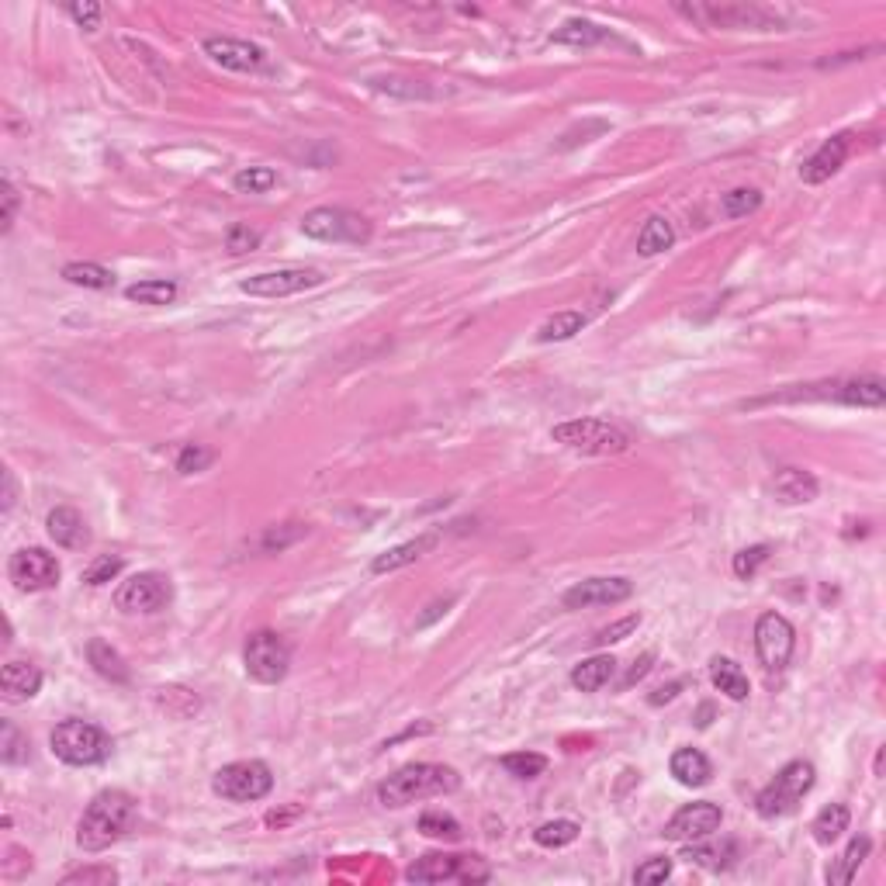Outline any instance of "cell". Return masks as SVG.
Instances as JSON below:
<instances>
[{
	"instance_id": "4",
	"label": "cell",
	"mask_w": 886,
	"mask_h": 886,
	"mask_svg": "<svg viewBox=\"0 0 886 886\" xmlns=\"http://www.w3.org/2000/svg\"><path fill=\"white\" fill-rule=\"evenodd\" d=\"M52 752L66 765H101L111 755V738L90 720H63L52 731Z\"/></svg>"
},
{
	"instance_id": "17",
	"label": "cell",
	"mask_w": 886,
	"mask_h": 886,
	"mask_svg": "<svg viewBox=\"0 0 886 886\" xmlns=\"http://www.w3.org/2000/svg\"><path fill=\"white\" fill-rule=\"evenodd\" d=\"M205 52L212 56V63L225 66L236 73H260L267 70V52L253 42L243 39H205Z\"/></svg>"
},
{
	"instance_id": "13",
	"label": "cell",
	"mask_w": 886,
	"mask_h": 886,
	"mask_svg": "<svg viewBox=\"0 0 886 886\" xmlns=\"http://www.w3.org/2000/svg\"><path fill=\"white\" fill-rule=\"evenodd\" d=\"M7 578L18 585L21 592H42L59 582V561L42 547H21L7 561Z\"/></svg>"
},
{
	"instance_id": "8",
	"label": "cell",
	"mask_w": 886,
	"mask_h": 886,
	"mask_svg": "<svg viewBox=\"0 0 886 886\" xmlns=\"http://www.w3.org/2000/svg\"><path fill=\"white\" fill-rule=\"evenodd\" d=\"M371 232L374 225L360 212H350V208H312L302 219V236L319 239V243L364 246L371 239Z\"/></svg>"
},
{
	"instance_id": "16",
	"label": "cell",
	"mask_w": 886,
	"mask_h": 886,
	"mask_svg": "<svg viewBox=\"0 0 886 886\" xmlns=\"http://www.w3.org/2000/svg\"><path fill=\"white\" fill-rule=\"evenodd\" d=\"M630 596H634L630 578H585L561 596V603L565 610H589V606H617Z\"/></svg>"
},
{
	"instance_id": "54",
	"label": "cell",
	"mask_w": 886,
	"mask_h": 886,
	"mask_svg": "<svg viewBox=\"0 0 886 886\" xmlns=\"http://www.w3.org/2000/svg\"><path fill=\"white\" fill-rule=\"evenodd\" d=\"M679 689H682V682H672V686H668V689H658V693H655V696H651V703H655V707H658V703L672 700V696H675V693H679Z\"/></svg>"
},
{
	"instance_id": "31",
	"label": "cell",
	"mask_w": 886,
	"mask_h": 886,
	"mask_svg": "<svg viewBox=\"0 0 886 886\" xmlns=\"http://www.w3.org/2000/svg\"><path fill=\"white\" fill-rule=\"evenodd\" d=\"M603 39H606L603 28L592 25V21H582V18L565 21V25H561L558 32L551 35V42H558V45H572V49H592V45H599Z\"/></svg>"
},
{
	"instance_id": "11",
	"label": "cell",
	"mask_w": 886,
	"mask_h": 886,
	"mask_svg": "<svg viewBox=\"0 0 886 886\" xmlns=\"http://www.w3.org/2000/svg\"><path fill=\"white\" fill-rule=\"evenodd\" d=\"M322 281H326V274L315 267H277L239 281V291L250 298H288L298 295V291L319 288Z\"/></svg>"
},
{
	"instance_id": "7",
	"label": "cell",
	"mask_w": 886,
	"mask_h": 886,
	"mask_svg": "<svg viewBox=\"0 0 886 886\" xmlns=\"http://www.w3.org/2000/svg\"><path fill=\"white\" fill-rule=\"evenodd\" d=\"M243 665L246 675L260 686H277L291 668V648L277 630H257L246 637L243 648Z\"/></svg>"
},
{
	"instance_id": "40",
	"label": "cell",
	"mask_w": 886,
	"mask_h": 886,
	"mask_svg": "<svg viewBox=\"0 0 886 886\" xmlns=\"http://www.w3.org/2000/svg\"><path fill=\"white\" fill-rule=\"evenodd\" d=\"M274 184H277V174L270 167H246L232 177V187H236L239 194H264Z\"/></svg>"
},
{
	"instance_id": "9",
	"label": "cell",
	"mask_w": 886,
	"mask_h": 886,
	"mask_svg": "<svg viewBox=\"0 0 886 886\" xmlns=\"http://www.w3.org/2000/svg\"><path fill=\"white\" fill-rule=\"evenodd\" d=\"M409 876L412 883H447V880H461V883H485L488 876V866L478 855H443V852H433V855H423L419 862H412L409 866Z\"/></svg>"
},
{
	"instance_id": "34",
	"label": "cell",
	"mask_w": 886,
	"mask_h": 886,
	"mask_svg": "<svg viewBox=\"0 0 886 886\" xmlns=\"http://www.w3.org/2000/svg\"><path fill=\"white\" fill-rule=\"evenodd\" d=\"M125 298L139 305H170L177 298V284L174 281H139L125 288Z\"/></svg>"
},
{
	"instance_id": "24",
	"label": "cell",
	"mask_w": 886,
	"mask_h": 886,
	"mask_svg": "<svg viewBox=\"0 0 886 886\" xmlns=\"http://www.w3.org/2000/svg\"><path fill=\"white\" fill-rule=\"evenodd\" d=\"M437 547V537L433 533H426V537H416V540H405V544L392 547V551L378 554V558L371 561V572L374 575H385V572H395V568H405L412 565V561H419L426 551H433Z\"/></svg>"
},
{
	"instance_id": "30",
	"label": "cell",
	"mask_w": 886,
	"mask_h": 886,
	"mask_svg": "<svg viewBox=\"0 0 886 886\" xmlns=\"http://www.w3.org/2000/svg\"><path fill=\"white\" fill-rule=\"evenodd\" d=\"M672 243H675V229L662 215H651V219L644 222V229L637 232V253H641V257H658V253H665Z\"/></svg>"
},
{
	"instance_id": "5",
	"label": "cell",
	"mask_w": 886,
	"mask_h": 886,
	"mask_svg": "<svg viewBox=\"0 0 886 886\" xmlns=\"http://www.w3.org/2000/svg\"><path fill=\"white\" fill-rule=\"evenodd\" d=\"M554 443L561 447L582 450V454H623L630 447V433L620 430V426L606 423V419H568V423H558L551 430Z\"/></svg>"
},
{
	"instance_id": "15",
	"label": "cell",
	"mask_w": 886,
	"mask_h": 886,
	"mask_svg": "<svg viewBox=\"0 0 886 886\" xmlns=\"http://www.w3.org/2000/svg\"><path fill=\"white\" fill-rule=\"evenodd\" d=\"M720 824H724V810H720L717 803L700 800V803H686V807L665 824L662 835L668 842H696V838H710Z\"/></svg>"
},
{
	"instance_id": "37",
	"label": "cell",
	"mask_w": 886,
	"mask_h": 886,
	"mask_svg": "<svg viewBox=\"0 0 886 886\" xmlns=\"http://www.w3.org/2000/svg\"><path fill=\"white\" fill-rule=\"evenodd\" d=\"M419 831H423L426 838H443V842H461V824L454 821L450 814H443V810H426L423 817H419Z\"/></svg>"
},
{
	"instance_id": "53",
	"label": "cell",
	"mask_w": 886,
	"mask_h": 886,
	"mask_svg": "<svg viewBox=\"0 0 886 886\" xmlns=\"http://www.w3.org/2000/svg\"><path fill=\"white\" fill-rule=\"evenodd\" d=\"M14 499H18V485H14V471H4V513L14 509Z\"/></svg>"
},
{
	"instance_id": "25",
	"label": "cell",
	"mask_w": 886,
	"mask_h": 886,
	"mask_svg": "<svg viewBox=\"0 0 886 886\" xmlns=\"http://www.w3.org/2000/svg\"><path fill=\"white\" fill-rule=\"evenodd\" d=\"M613 672H617L613 655H592L572 668V686L578 693H599V689L613 679Z\"/></svg>"
},
{
	"instance_id": "28",
	"label": "cell",
	"mask_w": 886,
	"mask_h": 886,
	"mask_svg": "<svg viewBox=\"0 0 886 886\" xmlns=\"http://www.w3.org/2000/svg\"><path fill=\"white\" fill-rule=\"evenodd\" d=\"M869 852H873V842H869L866 835L852 838V842H848V848L842 852V859H838L835 866L828 869V883H831V886H845V883H852V876L859 873V866L869 859Z\"/></svg>"
},
{
	"instance_id": "35",
	"label": "cell",
	"mask_w": 886,
	"mask_h": 886,
	"mask_svg": "<svg viewBox=\"0 0 886 886\" xmlns=\"http://www.w3.org/2000/svg\"><path fill=\"white\" fill-rule=\"evenodd\" d=\"M156 703H160V707L167 710L170 717H177V720L191 717V713H198V707H201L198 696H194L191 689H184V686H163V689H156Z\"/></svg>"
},
{
	"instance_id": "33",
	"label": "cell",
	"mask_w": 886,
	"mask_h": 886,
	"mask_svg": "<svg viewBox=\"0 0 886 886\" xmlns=\"http://www.w3.org/2000/svg\"><path fill=\"white\" fill-rule=\"evenodd\" d=\"M585 326V315L582 312H558L537 329V340L540 343H561V340H572L575 333H582Z\"/></svg>"
},
{
	"instance_id": "18",
	"label": "cell",
	"mask_w": 886,
	"mask_h": 886,
	"mask_svg": "<svg viewBox=\"0 0 886 886\" xmlns=\"http://www.w3.org/2000/svg\"><path fill=\"white\" fill-rule=\"evenodd\" d=\"M845 160H848V135H831L800 167V180L803 184H824V180H831L845 167Z\"/></svg>"
},
{
	"instance_id": "26",
	"label": "cell",
	"mask_w": 886,
	"mask_h": 886,
	"mask_svg": "<svg viewBox=\"0 0 886 886\" xmlns=\"http://www.w3.org/2000/svg\"><path fill=\"white\" fill-rule=\"evenodd\" d=\"M710 679H713V686H717L720 693H724L727 700H734V703H745L748 693H752V686H748V675L741 672V665L731 662V658H713V662H710Z\"/></svg>"
},
{
	"instance_id": "41",
	"label": "cell",
	"mask_w": 886,
	"mask_h": 886,
	"mask_svg": "<svg viewBox=\"0 0 886 886\" xmlns=\"http://www.w3.org/2000/svg\"><path fill=\"white\" fill-rule=\"evenodd\" d=\"M0 734H4V741H0V758H4L7 765L28 762V738L11 724V720H4V724H0Z\"/></svg>"
},
{
	"instance_id": "21",
	"label": "cell",
	"mask_w": 886,
	"mask_h": 886,
	"mask_svg": "<svg viewBox=\"0 0 886 886\" xmlns=\"http://www.w3.org/2000/svg\"><path fill=\"white\" fill-rule=\"evenodd\" d=\"M772 492L783 506H803V502H814L821 485L810 471L803 468H783L776 478H772Z\"/></svg>"
},
{
	"instance_id": "39",
	"label": "cell",
	"mask_w": 886,
	"mask_h": 886,
	"mask_svg": "<svg viewBox=\"0 0 886 886\" xmlns=\"http://www.w3.org/2000/svg\"><path fill=\"white\" fill-rule=\"evenodd\" d=\"M502 769L516 779H537L547 772V758L537 752H513V755H502Z\"/></svg>"
},
{
	"instance_id": "45",
	"label": "cell",
	"mask_w": 886,
	"mask_h": 886,
	"mask_svg": "<svg viewBox=\"0 0 886 886\" xmlns=\"http://www.w3.org/2000/svg\"><path fill=\"white\" fill-rule=\"evenodd\" d=\"M208 464H212V450L198 447V443H187V447L180 450V457H177V471H180V475H194V471H205Z\"/></svg>"
},
{
	"instance_id": "29",
	"label": "cell",
	"mask_w": 886,
	"mask_h": 886,
	"mask_svg": "<svg viewBox=\"0 0 886 886\" xmlns=\"http://www.w3.org/2000/svg\"><path fill=\"white\" fill-rule=\"evenodd\" d=\"M848 821H852V814H848L845 803H831V807H824L821 814L814 817V824H810V831H814V842L817 845H835L838 838L848 831Z\"/></svg>"
},
{
	"instance_id": "42",
	"label": "cell",
	"mask_w": 886,
	"mask_h": 886,
	"mask_svg": "<svg viewBox=\"0 0 886 886\" xmlns=\"http://www.w3.org/2000/svg\"><path fill=\"white\" fill-rule=\"evenodd\" d=\"M765 561H769V544H755V547H745V551L734 554L731 568L738 578H752Z\"/></svg>"
},
{
	"instance_id": "44",
	"label": "cell",
	"mask_w": 886,
	"mask_h": 886,
	"mask_svg": "<svg viewBox=\"0 0 886 886\" xmlns=\"http://www.w3.org/2000/svg\"><path fill=\"white\" fill-rule=\"evenodd\" d=\"M118 572H122V558H118V554H101V558H94L84 568V582L87 585H104V582H111Z\"/></svg>"
},
{
	"instance_id": "1",
	"label": "cell",
	"mask_w": 886,
	"mask_h": 886,
	"mask_svg": "<svg viewBox=\"0 0 886 886\" xmlns=\"http://www.w3.org/2000/svg\"><path fill=\"white\" fill-rule=\"evenodd\" d=\"M139 803L125 790H101L87 803L84 817L77 824V845L84 852H104L135 828Z\"/></svg>"
},
{
	"instance_id": "6",
	"label": "cell",
	"mask_w": 886,
	"mask_h": 886,
	"mask_svg": "<svg viewBox=\"0 0 886 886\" xmlns=\"http://www.w3.org/2000/svg\"><path fill=\"white\" fill-rule=\"evenodd\" d=\"M215 797L232 800V803H253L264 800L274 790V772L260 758H246V762H229L215 772L212 779Z\"/></svg>"
},
{
	"instance_id": "3",
	"label": "cell",
	"mask_w": 886,
	"mask_h": 886,
	"mask_svg": "<svg viewBox=\"0 0 886 886\" xmlns=\"http://www.w3.org/2000/svg\"><path fill=\"white\" fill-rule=\"evenodd\" d=\"M814 779H817V772H814V765H810V762H803V758H797V762H786L783 769L776 772V779H772V783L755 797L758 817H765V821H776V817L793 814V810L803 803V797L814 790Z\"/></svg>"
},
{
	"instance_id": "47",
	"label": "cell",
	"mask_w": 886,
	"mask_h": 886,
	"mask_svg": "<svg viewBox=\"0 0 886 886\" xmlns=\"http://www.w3.org/2000/svg\"><path fill=\"white\" fill-rule=\"evenodd\" d=\"M637 623H641V617H637V613H630V617H623V620H617V623H610V627H603L596 637H592V641H596V648H603V644H617V641H623V637H627V634H634Z\"/></svg>"
},
{
	"instance_id": "43",
	"label": "cell",
	"mask_w": 886,
	"mask_h": 886,
	"mask_svg": "<svg viewBox=\"0 0 886 886\" xmlns=\"http://www.w3.org/2000/svg\"><path fill=\"white\" fill-rule=\"evenodd\" d=\"M260 246V232L250 229V225H229V232H225V250L232 253V257H243V253L257 250Z\"/></svg>"
},
{
	"instance_id": "12",
	"label": "cell",
	"mask_w": 886,
	"mask_h": 886,
	"mask_svg": "<svg viewBox=\"0 0 886 886\" xmlns=\"http://www.w3.org/2000/svg\"><path fill=\"white\" fill-rule=\"evenodd\" d=\"M793 648H797V630H793V623L786 620L783 613H762L755 623L758 662L769 668V672H779V668L790 665Z\"/></svg>"
},
{
	"instance_id": "19",
	"label": "cell",
	"mask_w": 886,
	"mask_h": 886,
	"mask_svg": "<svg viewBox=\"0 0 886 886\" xmlns=\"http://www.w3.org/2000/svg\"><path fill=\"white\" fill-rule=\"evenodd\" d=\"M45 530H49V537L56 540L59 547H66V551H80V547L90 544V530L84 516L70 506L52 509V513L45 516Z\"/></svg>"
},
{
	"instance_id": "38",
	"label": "cell",
	"mask_w": 886,
	"mask_h": 886,
	"mask_svg": "<svg viewBox=\"0 0 886 886\" xmlns=\"http://www.w3.org/2000/svg\"><path fill=\"white\" fill-rule=\"evenodd\" d=\"M578 831H582V828H578L575 821H547V824H540V828L533 831V842L544 845V848H565V845L575 842Z\"/></svg>"
},
{
	"instance_id": "51",
	"label": "cell",
	"mask_w": 886,
	"mask_h": 886,
	"mask_svg": "<svg viewBox=\"0 0 886 886\" xmlns=\"http://www.w3.org/2000/svg\"><path fill=\"white\" fill-rule=\"evenodd\" d=\"M305 530H309V527H302V523H298V527L291 530V533L270 530L267 537H264V551H270V554H274V551H284V547H288V544H295L298 537H305Z\"/></svg>"
},
{
	"instance_id": "2",
	"label": "cell",
	"mask_w": 886,
	"mask_h": 886,
	"mask_svg": "<svg viewBox=\"0 0 886 886\" xmlns=\"http://www.w3.org/2000/svg\"><path fill=\"white\" fill-rule=\"evenodd\" d=\"M461 786V776L450 765H437V762H412L402 765L399 772L385 779L378 786V800L385 807H409L416 800H430V797H443V793H454Z\"/></svg>"
},
{
	"instance_id": "10",
	"label": "cell",
	"mask_w": 886,
	"mask_h": 886,
	"mask_svg": "<svg viewBox=\"0 0 886 886\" xmlns=\"http://www.w3.org/2000/svg\"><path fill=\"white\" fill-rule=\"evenodd\" d=\"M174 603V582L163 572H139L125 578L115 592V606L122 613H160Z\"/></svg>"
},
{
	"instance_id": "22",
	"label": "cell",
	"mask_w": 886,
	"mask_h": 886,
	"mask_svg": "<svg viewBox=\"0 0 886 886\" xmlns=\"http://www.w3.org/2000/svg\"><path fill=\"white\" fill-rule=\"evenodd\" d=\"M668 772L675 776V783L693 786V790L696 786H707L713 779V765L700 748H679V752L672 755V762H668Z\"/></svg>"
},
{
	"instance_id": "32",
	"label": "cell",
	"mask_w": 886,
	"mask_h": 886,
	"mask_svg": "<svg viewBox=\"0 0 886 886\" xmlns=\"http://www.w3.org/2000/svg\"><path fill=\"white\" fill-rule=\"evenodd\" d=\"M63 277L77 288H90V291H108L115 288V274L101 264H66Z\"/></svg>"
},
{
	"instance_id": "36",
	"label": "cell",
	"mask_w": 886,
	"mask_h": 886,
	"mask_svg": "<svg viewBox=\"0 0 886 886\" xmlns=\"http://www.w3.org/2000/svg\"><path fill=\"white\" fill-rule=\"evenodd\" d=\"M758 205H762V194H758L755 187H734V191H727L724 198H720V212H724L727 219H745V215L758 212Z\"/></svg>"
},
{
	"instance_id": "50",
	"label": "cell",
	"mask_w": 886,
	"mask_h": 886,
	"mask_svg": "<svg viewBox=\"0 0 886 886\" xmlns=\"http://www.w3.org/2000/svg\"><path fill=\"white\" fill-rule=\"evenodd\" d=\"M115 880H118L115 869L104 866V869H77V873H70L63 883L70 886V883H115Z\"/></svg>"
},
{
	"instance_id": "48",
	"label": "cell",
	"mask_w": 886,
	"mask_h": 886,
	"mask_svg": "<svg viewBox=\"0 0 886 886\" xmlns=\"http://www.w3.org/2000/svg\"><path fill=\"white\" fill-rule=\"evenodd\" d=\"M0 205H4V215H0V229L11 232L14 219H18V187L11 184V177L0 180Z\"/></svg>"
},
{
	"instance_id": "46",
	"label": "cell",
	"mask_w": 886,
	"mask_h": 886,
	"mask_svg": "<svg viewBox=\"0 0 886 886\" xmlns=\"http://www.w3.org/2000/svg\"><path fill=\"white\" fill-rule=\"evenodd\" d=\"M668 876H672V859H648L644 862V866H637V873H634V883H641V886H651V883H665Z\"/></svg>"
},
{
	"instance_id": "20",
	"label": "cell",
	"mask_w": 886,
	"mask_h": 886,
	"mask_svg": "<svg viewBox=\"0 0 886 886\" xmlns=\"http://www.w3.org/2000/svg\"><path fill=\"white\" fill-rule=\"evenodd\" d=\"M42 689V672L32 662H7L0 672V696L7 703H28Z\"/></svg>"
},
{
	"instance_id": "52",
	"label": "cell",
	"mask_w": 886,
	"mask_h": 886,
	"mask_svg": "<svg viewBox=\"0 0 886 886\" xmlns=\"http://www.w3.org/2000/svg\"><path fill=\"white\" fill-rule=\"evenodd\" d=\"M651 665H655V651H648V655H641V658H637L634 668H630V672L623 675V682H620V686H623V689H630V686H634V682H641L644 675L651 672Z\"/></svg>"
},
{
	"instance_id": "49",
	"label": "cell",
	"mask_w": 886,
	"mask_h": 886,
	"mask_svg": "<svg viewBox=\"0 0 886 886\" xmlns=\"http://www.w3.org/2000/svg\"><path fill=\"white\" fill-rule=\"evenodd\" d=\"M66 14H70L80 28H87V32L101 28V7H97L94 0H84V4H80V0H77V4H66Z\"/></svg>"
},
{
	"instance_id": "23",
	"label": "cell",
	"mask_w": 886,
	"mask_h": 886,
	"mask_svg": "<svg viewBox=\"0 0 886 886\" xmlns=\"http://www.w3.org/2000/svg\"><path fill=\"white\" fill-rule=\"evenodd\" d=\"M682 859L696 862V866L710 869V873H720V869L734 866V859H738V845L734 842H703V838H696V842H689L686 848H682Z\"/></svg>"
},
{
	"instance_id": "27",
	"label": "cell",
	"mask_w": 886,
	"mask_h": 886,
	"mask_svg": "<svg viewBox=\"0 0 886 886\" xmlns=\"http://www.w3.org/2000/svg\"><path fill=\"white\" fill-rule=\"evenodd\" d=\"M87 662L94 665V672L101 675V679L118 682V686L129 682V665H125V658L118 655L108 641H101V637H94V641L87 644Z\"/></svg>"
},
{
	"instance_id": "14",
	"label": "cell",
	"mask_w": 886,
	"mask_h": 886,
	"mask_svg": "<svg viewBox=\"0 0 886 886\" xmlns=\"http://www.w3.org/2000/svg\"><path fill=\"white\" fill-rule=\"evenodd\" d=\"M821 388L824 392L803 388L800 395H790V399H835L845 405H859V409H883L886 405L883 378H848V381H831V385H821Z\"/></svg>"
}]
</instances>
